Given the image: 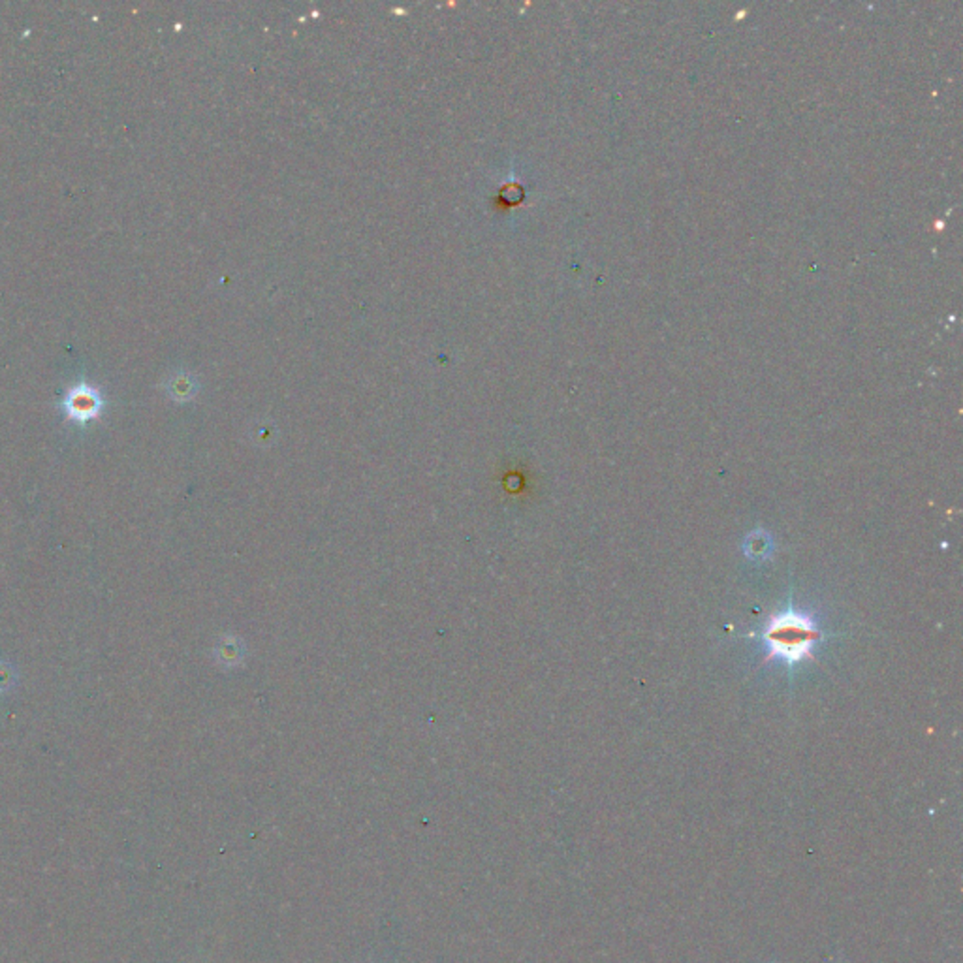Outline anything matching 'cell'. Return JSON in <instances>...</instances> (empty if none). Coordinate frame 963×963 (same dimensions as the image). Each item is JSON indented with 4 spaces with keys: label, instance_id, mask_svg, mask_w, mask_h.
I'll use <instances>...</instances> for the list:
<instances>
[{
    "label": "cell",
    "instance_id": "obj_1",
    "mask_svg": "<svg viewBox=\"0 0 963 963\" xmlns=\"http://www.w3.org/2000/svg\"><path fill=\"white\" fill-rule=\"evenodd\" d=\"M821 636L822 635L815 621L792 608L772 616L762 633L768 660L779 659L787 664L811 659V653Z\"/></svg>",
    "mask_w": 963,
    "mask_h": 963
},
{
    "label": "cell",
    "instance_id": "obj_2",
    "mask_svg": "<svg viewBox=\"0 0 963 963\" xmlns=\"http://www.w3.org/2000/svg\"><path fill=\"white\" fill-rule=\"evenodd\" d=\"M102 407H104L102 395L89 384L74 386L69 393H66L62 401L64 412L69 414L70 420L77 424H85L89 420H94L98 414L102 412Z\"/></svg>",
    "mask_w": 963,
    "mask_h": 963
},
{
    "label": "cell",
    "instance_id": "obj_3",
    "mask_svg": "<svg viewBox=\"0 0 963 963\" xmlns=\"http://www.w3.org/2000/svg\"><path fill=\"white\" fill-rule=\"evenodd\" d=\"M0 691L4 689H10L12 684H13V674H12V668H4L3 664H0Z\"/></svg>",
    "mask_w": 963,
    "mask_h": 963
}]
</instances>
